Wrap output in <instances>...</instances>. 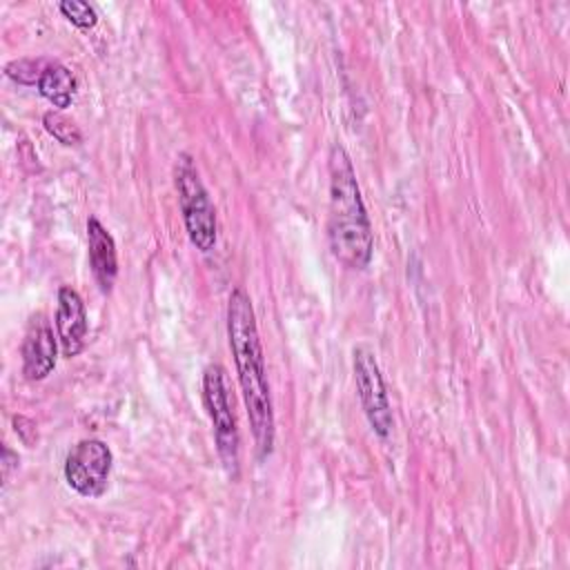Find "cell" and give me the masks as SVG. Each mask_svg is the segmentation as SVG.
Returning <instances> with one entry per match:
<instances>
[{
    "label": "cell",
    "instance_id": "8",
    "mask_svg": "<svg viewBox=\"0 0 570 570\" xmlns=\"http://www.w3.org/2000/svg\"><path fill=\"white\" fill-rule=\"evenodd\" d=\"M56 338L53 330L45 321L42 314H38L22 341V374L27 381H42L51 374L56 367Z\"/></svg>",
    "mask_w": 570,
    "mask_h": 570
},
{
    "label": "cell",
    "instance_id": "2",
    "mask_svg": "<svg viewBox=\"0 0 570 570\" xmlns=\"http://www.w3.org/2000/svg\"><path fill=\"white\" fill-rule=\"evenodd\" d=\"M330 169V214L327 240L332 256L350 267L365 269L374 254V232L361 196L356 171L343 145L334 142L327 158Z\"/></svg>",
    "mask_w": 570,
    "mask_h": 570
},
{
    "label": "cell",
    "instance_id": "6",
    "mask_svg": "<svg viewBox=\"0 0 570 570\" xmlns=\"http://www.w3.org/2000/svg\"><path fill=\"white\" fill-rule=\"evenodd\" d=\"M114 454L100 439L78 441L65 459V481L80 497L96 499L107 490Z\"/></svg>",
    "mask_w": 570,
    "mask_h": 570
},
{
    "label": "cell",
    "instance_id": "7",
    "mask_svg": "<svg viewBox=\"0 0 570 570\" xmlns=\"http://www.w3.org/2000/svg\"><path fill=\"white\" fill-rule=\"evenodd\" d=\"M56 332H58V343L62 347V354L67 358H73L82 352L85 336H87V309H85L82 296L69 285H62L58 289Z\"/></svg>",
    "mask_w": 570,
    "mask_h": 570
},
{
    "label": "cell",
    "instance_id": "9",
    "mask_svg": "<svg viewBox=\"0 0 570 570\" xmlns=\"http://www.w3.org/2000/svg\"><path fill=\"white\" fill-rule=\"evenodd\" d=\"M87 247H89V265H91L94 278L100 292L109 294L118 276V254H116L114 236L96 216L87 218Z\"/></svg>",
    "mask_w": 570,
    "mask_h": 570
},
{
    "label": "cell",
    "instance_id": "4",
    "mask_svg": "<svg viewBox=\"0 0 570 570\" xmlns=\"http://www.w3.org/2000/svg\"><path fill=\"white\" fill-rule=\"evenodd\" d=\"M174 185L191 245L200 252H212L218 236L216 209L189 154H178L174 165Z\"/></svg>",
    "mask_w": 570,
    "mask_h": 570
},
{
    "label": "cell",
    "instance_id": "1",
    "mask_svg": "<svg viewBox=\"0 0 570 570\" xmlns=\"http://www.w3.org/2000/svg\"><path fill=\"white\" fill-rule=\"evenodd\" d=\"M227 338L238 372V383L256 445V456L263 461L274 450L276 421L256 314L252 298L243 287L232 289L227 301Z\"/></svg>",
    "mask_w": 570,
    "mask_h": 570
},
{
    "label": "cell",
    "instance_id": "13",
    "mask_svg": "<svg viewBox=\"0 0 570 570\" xmlns=\"http://www.w3.org/2000/svg\"><path fill=\"white\" fill-rule=\"evenodd\" d=\"M7 76L22 82V85H38V78L42 71H38V65L33 60H13L4 67Z\"/></svg>",
    "mask_w": 570,
    "mask_h": 570
},
{
    "label": "cell",
    "instance_id": "10",
    "mask_svg": "<svg viewBox=\"0 0 570 570\" xmlns=\"http://www.w3.org/2000/svg\"><path fill=\"white\" fill-rule=\"evenodd\" d=\"M38 91L42 98H47L53 107L65 109L71 105L73 94H76V78L71 73V69H67L65 65H47L38 78Z\"/></svg>",
    "mask_w": 570,
    "mask_h": 570
},
{
    "label": "cell",
    "instance_id": "11",
    "mask_svg": "<svg viewBox=\"0 0 570 570\" xmlns=\"http://www.w3.org/2000/svg\"><path fill=\"white\" fill-rule=\"evenodd\" d=\"M42 125L45 129L62 145L71 147V145H80L82 142V134L78 129V125L73 120H69L65 114L60 111H47L42 116Z\"/></svg>",
    "mask_w": 570,
    "mask_h": 570
},
{
    "label": "cell",
    "instance_id": "5",
    "mask_svg": "<svg viewBox=\"0 0 570 570\" xmlns=\"http://www.w3.org/2000/svg\"><path fill=\"white\" fill-rule=\"evenodd\" d=\"M352 356H354V361H352L354 381H356L363 414H365L372 432L381 439H387L392 432L394 419H392V407H390V399H387V390H385V381H383L379 361H376L374 352L363 345L354 347Z\"/></svg>",
    "mask_w": 570,
    "mask_h": 570
},
{
    "label": "cell",
    "instance_id": "3",
    "mask_svg": "<svg viewBox=\"0 0 570 570\" xmlns=\"http://www.w3.org/2000/svg\"><path fill=\"white\" fill-rule=\"evenodd\" d=\"M203 403L214 428V441L220 463L227 476L236 479L240 468V434L234 414L227 370L220 363H209L203 370Z\"/></svg>",
    "mask_w": 570,
    "mask_h": 570
},
{
    "label": "cell",
    "instance_id": "12",
    "mask_svg": "<svg viewBox=\"0 0 570 570\" xmlns=\"http://www.w3.org/2000/svg\"><path fill=\"white\" fill-rule=\"evenodd\" d=\"M58 9L78 29H91L98 22L96 9L85 0H62L58 2Z\"/></svg>",
    "mask_w": 570,
    "mask_h": 570
},
{
    "label": "cell",
    "instance_id": "14",
    "mask_svg": "<svg viewBox=\"0 0 570 570\" xmlns=\"http://www.w3.org/2000/svg\"><path fill=\"white\" fill-rule=\"evenodd\" d=\"M18 465V454L11 450V448H2V479L4 483L9 481V474H11V468Z\"/></svg>",
    "mask_w": 570,
    "mask_h": 570
}]
</instances>
